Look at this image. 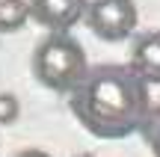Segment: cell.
<instances>
[{
	"label": "cell",
	"instance_id": "obj_1",
	"mask_svg": "<svg viewBox=\"0 0 160 157\" xmlns=\"http://www.w3.org/2000/svg\"><path fill=\"white\" fill-rule=\"evenodd\" d=\"M148 83L128 65L89 68L83 83L71 92L68 110L98 140H125L145 128L151 116Z\"/></svg>",
	"mask_w": 160,
	"mask_h": 157
},
{
	"label": "cell",
	"instance_id": "obj_4",
	"mask_svg": "<svg viewBox=\"0 0 160 157\" xmlns=\"http://www.w3.org/2000/svg\"><path fill=\"white\" fill-rule=\"evenodd\" d=\"M86 0H30V18L51 33H68L80 18H86Z\"/></svg>",
	"mask_w": 160,
	"mask_h": 157
},
{
	"label": "cell",
	"instance_id": "obj_9",
	"mask_svg": "<svg viewBox=\"0 0 160 157\" xmlns=\"http://www.w3.org/2000/svg\"><path fill=\"white\" fill-rule=\"evenodd\" d=\"M15 157H51V154L42 151V148H27V151H21V154H15Z\"/></svg>",
	"mask_w": 160,
	"mask_h": 157
},
{
	"label": "cell",
	"instance_id": "obj_8",
	"mask_svg": "<svg viewBox=\"0 0 160 157\" xmlns=\"http://www.w3.org/2000/svg\"><path fill=\"white\" fill-rule=\"evenodd\" d=\"M142 130H145V140H148L154 157H160V107H157V110H151V116H148V122H145Z\"/></svg>",
	"mask_w": 160,
	"mask_h": 157
},
{
	"label": "cell",
	"instance_id": "obj_3",
	"mask_svg": "<svg viewBox=\"0 0 160 157\" xmlns=\"http://www.w3.org/2000/svg\"><path fill=\"white\" fill-rule=\"evenodd\" d=\"M139 12L133 0H92L86 24L101 42H125L137 30Z\"/></svg>",
	"mask_w": 160,
	"mask_h": 157
},
{
	"label": "cell",
	"instance_id": "obj_2",
	"mask_svg": "<svg viewBox=\"0 0 160 157\" xmlns=\"http://www.w3.org/2000/svg\"><path fill=\"white\" fill-rule=\"evenodd\" d=\"M33 74L45 89L59 95H71L89 74L86 53L68 33H51L33 51Z\"/></svg>",
	"mask_w": 160,
	"mask_h": 157
},
{
	"label": "cell",
	"instance_id": "obj_10",
	"mask_svg": "<svg viewBox=\"0 0 160 157\" xmlns=\"http://www.w3.org/2000/svg\"><path fill=\"white\" fill-rule=\"evenodd\" d=\"M80 157H89V154H80Z\"/></svg>",
	"mask_w": 160,
	"mask_h": 157
},
{
	"label": "cell",
	"instance_id": "obj_6",
	"mask_svg": "<svg viewBox=\"0 0 160 157\" xmlns=\"http://www.w3.org/2000/svg\"><path fill=\"white\" fill-rule=\"evenodd\" d=\"M30 18V0H0V33H15Z\"/></svg>",
	"mask_w": 160,
	"mask_h": 157
},
{
	"label": "cell",
	"instance_id": "obj_5",
	"mask_svg": "<svg viewBox=\"0 0 160 157\" xmlns=\"http://www.w3.org/2000/svg\"><path fill=\"white\" fill-rule=\"evenodd\" d=\"M131 68L142 77L148 86H160V33H145L133 45Z\"/></svg>",
	"mask_w": 160,
	"mask_h": 157
},
{
	"label": "cell",
	"instance_id": "obj_7",
	"mask_svg": "<svg viewBox=\"0 0 160 157\" xmlns=\"http://www.w3.org/2000/svg\"><path fill=\"white\" fill-rule=\"evenodd\" d=\"M18 116H21V104H18V98L9 95V92H0V125L18 122Z\"/></svg>",
	"mask_w": 160,
	"mask_h": 157
}]
</instances>
